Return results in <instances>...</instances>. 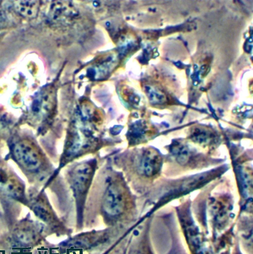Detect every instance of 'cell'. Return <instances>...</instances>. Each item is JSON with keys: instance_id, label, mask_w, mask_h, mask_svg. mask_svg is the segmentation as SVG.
<instances>
[{"instance_id": "cell-1", "label": "cell", "mask_w": 253, "mask_h": 254, "mask_svg": "<svg viewBox=\"0 0 253 254\" xmlns=\"http://www.w3.org/2000/svg\"><path fill=\"white\" fill-rule=\"evenodd\" d=\"M13 152L17 162L28 170H36L42 164V158L39 150L28 140L18 142Z\"/></svg>"}, {"instance_id": "cell-2", "label": "cell", "mask_w": 253, "mask_h": 254, "mask_svg": "<svg viewBox=\"0 0 253 254\" xmlns=\"http://www.w3.org/2000/svg\"><path fill=\"white\" fill-rule=\"evenodd\" d=\"M123 189L116 183L110 184L106 190L103 202L104 210L110 215H116L123 210L124 195Z\"/></svg>"}, {"instance_id": "cell-3", "label": "cell", "mask_w": 253, "mask_h": 254, "mask_svg": "<svg viewBox=\"0 0 253 254\" xmlns=\"http://www.w3.org/2000/svg\"><path fill=\"white\" fill-rule=\"evenodd\" d=\"M161 162V157L157 151L148 149L142 154L139 169L145 176H152L158 172Z\"/></svg>"}, {"instance_id": "cell-4", "label": "cell", "mask_w": 253, "mask_h": 254, "mask_svg": "<svg viewBox=\"0 0 253 254\" xmlns=\"http://www.w3.org/2000/svg\"><path fill=\"white\" fill-rule=\"evenodd\" d=\"M92 171L91 166L87 163L76 167L72 176V185L75 190L78 192L86 190L90 181Z\"/></svg>"}, {"instance_id": "cell-5", "label": "cell", "mask_w": 253, "mask_h": 254, "mask_svg": "<svg viewBox=\"0 0 253 254\" xmlns=\"http://www.w3.org/2000/svg\"><path fill=\"white\" fill-rule=\"evenodd\" d=\"M13 7L19 15L28 18L36 17L38 14L39 3L37 0H16Z\"/></svg>"}, {"instance_id": "cell-6", "label": "cell", "mask_w": 253, "mask_h": 254, "mask_svg": "<svg viewBox=\"0 0 253 254\" xmlns=\"http://www.w3.org/2000/svg\"><path fill=\"white\" fill-rule=\"evenodd\" d=\"M171 149L177 161L182 165L189 161L193 153L188 146L181 142L174 143Z\"/></svg>"}, {"instance_id": "cell-7", "label": "cell", "mask_w": 253, "mask_h": 254, "mask_svg": "<svg viewBox=\"0 0 253 254\" xmlns=\"http://www.w3.org/2000/svg\"><path fill=\"white\" fill-rule=\"evenodd\" d=\"M193 140L200 144H207L213 139L214 135L208 129L203 127H196L191 133Z\"/></svg>"}, {"instance_id": "cell-8", "label": "cell", "mask_w": 253, "mask_h": 254, "mask_svg": "<svg viewBox=\"0 0 253 254\" xmlns=\"http://www.w3.org/2000/svg\"><path fill=\"white\" fill-rule=\"evenodd\" d=\"M6 189L11 194L15 195H21L24 188L22 185L16 178L9 177L5 181Z\"/></svg>"}, {"instance_id": "cell-9", "label": "cell", "mask_w": 253, "mask_h": 254, "mask_svg": "<svg viewBox=\"0 0 253 254\" xmlns=\"http://www.w3.org/2000/svg\"><path fill=\"white\" fill-rule=\"evenodd\" d=\"M5 123L4 120H3L1 118H0V129L3 126V124Z\"/></svg>"}]
</instances>
